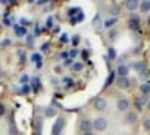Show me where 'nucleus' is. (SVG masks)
Masks as SVG:
<instances>
[{
	"instance_id": "obj_5",
	"label": "nucleus",
	"mask_w": 150,
	"mask_h": 135,
	"mask_svg": "<svg viewBox=\"0 0 150 135\" xmlns=\"http://www.w3.org/2000/svg\"><path fill=\"white\" fill-rule=\"evenodd\" d=\"M129 101L128 99H125V98H120V99L117 101V104H116V107H117V110L119 111H122V113H125V111H128L129 110Z\"/></svg>"
},
{
	"instance_id": "obj_6",
	"label": "nucleus",
	"mask_w": 150,
	"mask_h": 135,
	"mask_svg": "<svg viewBox=\"0 0 150 135\" xmlns=\"http://www.w3.org/2000/svg\"><path fill=\"white\" fill-rule=\"evenodd\" d=\"M125 122H126L128 125H135L137 122H138V114L135 111H128L126 116H125Z\"/></svg>"
},
{
	"instance_id": "obj_22",
	"label": "nucleus",
	"mask_w": 150,
	"mask_h": 135,
	"mask_svg": "<svg viewBox=\"0 0 150 135\" xmlns=\"http://www.w3.org/2000/svg\"><path fill=\"white\" fill-rule=\"evenodd\" d=\"M110 56H111V57H114V56H116L114 51H112V48H110Z\"/></svg>"
},
{
	"instance_id": "obj_24",
	"label": "nucleus",
	"mask_w": 150,
	"mask_h": 135,
	"mask_svg": "<svg viewBox=\"0 0 150 135\" xmlns=\"http://www.w3.org/2000/svg\"><path fill=\"white\" fill-rule=\"evenodd\" d=\"M147 108H149V111H150V99H149V102H147Z\"/></svg>"
},
{
	"instance_id": "obj_21",
	"label": "nucleus",
	"mask_w": 150,
	"mask_h": 135,
	"mask_svg": "<svg viewBox=\"0 0 150 135\" xmlns=\"http://www.w3.org/2000/svg\"><path fill=\"white\" fill-rule=\"evenodd\" d=\"M54 71H56V72H62V66H56Z\"/></svg>"
},
{
	"instance_id": "obj_12",
	"label": "nucleus",
	"mask_w": 150,
	"mask_h": 135,
	"mask_svg": "<svg viewBox=\"0 0 150 135\" xmlns=\"http://www.w3.org/2000/svg\"><path fill=\"white\" fill-rule=\"evenodd\" d=\"M93 27H95V29L101 27V17H99V15H96V17L93 18Z\"/></svg>"
},
{
	"instance_id": "obj_7",
	"label": "nucleus",
	"mask_w": 150,
	"mask_h": 135,
	"mask_svg": "<svg viewBox=\"0 0 150 135\" xmlns=\"http://www.w3.org/2000/svg\"><path fill=\"white\" fill-rule=\"evenodd\" d=\"M125 6H126V9H129V11H135V9L140 8V2L138 0H128V2L125 3Z\"/></svg>"
},
{
	"instance_id": "obj_23",
	"label": "nucleus",
	"mask_w": 150,
	"mask_h": 135,
	"mask_svg": "<svg viewBox=\"0 0 150 135\" xmlns=\"http://www.w3.org/2000/svg\"><path fill=\"white\" fill-rule=\"evenodd\" d=\"M71 56H72V57H75V56H77V51L72 50V51H71Z\"/></svg>"
},
{
	"instance_id": "obj_13",
	"label": "nucleus",
	"mask_w": 150,
	"mask_h": 135,
	"mask_svg": "<svg viewBox=\"0 0 150 135\" xmlns=\"http://www.w3.org/2000/svg\"><path fill=\"white\" fill-rule=\"evenodd\" d=\"M54 114H56L54 108H47V110H45V116H48V117H53Z\"/></svg>"
},
{
	"instance_id": "obj_18",
	"label": "nucleus",
	"mask_w": 150,
	"mask_h": 135,
	"mask_svg": "<svg viewBox=\"0 0 150 135\" xmlns=\"http://www.w3.org/2000/svg\"><path fill=\"white\" fill-rule=\"evenodd\" d=\"M116 35H117V33H116L114 30H112V32H110V39H112V41H114V39H116Z\"/></svg>"
},
{
	"instance_id": "obj_11",
	"label": "nucleus",
	"mask_w": 150,
	"mask_h": 135,
	"mask_svg": "<svg viewBox=\"0 0 150 135\" xmlns=\"http://www.w3.org/2000/svg\"><path fill=\"white\" fill-rule=\"evenodd\" d=\"M140 90H141V93H143L144 96H147V95L150 93V83H144L141 87H140Z\"/></svg>"
},
{
	"instance_id": "obj_15",
	"label": "nucleus",
	"mask_w": 150,
	"mask_h": 135,
	"mask_svg": "<svg viewBox=\"0 0 150 135\" xmlns=\"http://www.w3.org/2000/svg\"><path fill=\"white\" fill-rule=\"evenodd\" d=\"M72 69L74 71H81L83 69V63H74L72 65Z\"/></svg>"
},
{
	"instance_id": "obj_19",
	"label": "nucleus",
	"mask_w": 150,
	"mask_h": 135,
	"mask_svg": "<svg viewBox=\"0 0 150 135\" xmlns=\"http://www.w3.org/2000/svg\"><path fill=\"white\" fill-rule=\"evenodd\" d=\"M78 42H80V39H78V36H74V39H72V44H74V45H77Z\"/></svg>"
},
{
	"instance_id": "obj_10",
	"label": "nucleus",
	"mask_w": 150,
	"mask_h": 135,
	"mask_svg": "<svg viewBox=\"0 0 150 135\" xmlns=\"http://www.w3.org/2000/svg\"><path fill=\"white\" fill-rule=\"evenodd\" d=\"M140 9H141V12H149V11H150V0L141 2V3H140Z\"/></svg>"
},
{
	"instance_id": "obj_17",
	"label": "nucleus",
	"mask_w": 150,
	"mask_h": 135,
	"mask_svg": "<svg viewBox=\"0 0 150 135\" xmlns=\"http://www.w3.org/2000/svg\"><path fill=\"white\" fill-rule=\"evenodd\" d=\"M114 23H116V18H112V20H110V21H105V23H104V26L108 29V27H111V24H114Z\"/></svg>"
},
{
	"instance_id": "obj_16",
	"label": "nucleus",
	"mask_w": 150,
	"mask_h": 135,
	"mask_svg": "<svg viewBox=\"0 0 150 135\" xmlns=\"http://www.w3.org/2000/svg\"><path fill=\"white\" fill-rule=\"evenodd\" d=\"M6 114V107L3 104H0V117H3Z\"/></svg>"
},
{
	"instance_id": "obj_20",
	"label": "nucleus",
	"mask_w": 150,
	"mask_h": 135,
	"mask_svg": "<svg viewBox=\"0 0 150 135\" xmlns=\"http://www.w3.org/2000/svg\"><path fill=\"white\" fill-rule=\"evenodd\" d=\"M83 135H95L92 131H87V132H83Z\"/></svg>"
},
{
	"instance_id": "obj_25",
	"label": "nucleus",
	"mask_w": 150,
	"mask_h": 135,
	"mask_svg": "<svg viewBox=\"0 0 150 135\" xmlns=\"http://www.w3.org/2000/svg\"><path fill=\"white\" fill-rule=\"evenodd\" d=\"M147 23H149V26H150V17H149V18H147Z\"/></svg>"
},
{
	"instance_id": "obj_2",
	"label": "nucleus",
	"mask_w": 150,
	"mask_h": 135,
	"mask_svg": "<svg viewBox=\"0 0 150 135\" xmlns=\"http://www.w3.org/2000/svg\"><path fill=\"white\" fill-rule=\"evenodd\" d=\"M93 107H95L96 111H105L107 107H108V104H107V101H105V98L98 96L96 99L93 101Z\"/></svg>"
},
{
	"instance_id": "obj_1",
	"label": "nucleus",
	"mask_w": 150,
	"mask_h": 135,
	"mask_svg": "<svg viewBox=\"0 0 150 135\" xmlns=\"http://www.w3.org/2000/svg\"><path fill=\"white\" fill-rule=\"evenodd\" d=\"M92 125H93V128H95L96 131L102 132V131H105V129L108 128V120H107L105 117H98L96 120L92 122Z\"/></svg>"
},
{
	"instance_id": "obj_4",
	"label": "nucleus",
	"mask_w": 150,
	"mask_h": 135,
	"mask_svg": "<svg viewBox=\"0 0 150 135\" xmlns=\"http://www.w3.org/2000/svg\"><path fill=\"white\" fill-rule=\"evenodd\" d=\"M117 87L122 89V90L129 89V87H131V80H129L128 77H119V80H117Z\"/></svg>"
},
{
	"instance_id": "obj_14",
	"label": "nucleus",
	"mask_w": 150,
	"mask_h": 135,
	"mask_svg": "<svg viewBox=\"0 0 150 135\" xmlns=\"http://www.w3.org/2000/svg\"><path fill=\"white\" fill-rule=\"evenodd\" d=\"M143 126H144V129H146V131H150V117H149V119H146V120L143 122Z\"/></svg>"
},
{
	"instance_id": "obj_8",
	"label": "nucleus",
	"mask_w": 150,
	"mask_h": 135,
	"mask_svg": "<svg viewBox=\"0 0 150 135\" xmlns=\"http://www.w3.org/2000/svg\"><path fill=\"white\" fill-rule=\"evenodd\" d=\"M117 74H119V77H128V74H129V66H126V65H119Z\"/></svg>"
},
{
	"instance_id": "obj_9",
	"label": "nucleus",
	"mask_w": 150,
	"mask_h": 135,
	"mask_svg": "<svg viewBox=\"0 0 150 135\" xmlns=\"http://www.w3.org/2000/svg\"><path fill=\"white\" fill-rule=\"evenodd\" d=\"M92 128H93V125H92V122H90V120H83V122H81V129H83L84 132L90 131Z\"/></svg>"
},
{
	"instance_id": "obj_3",
	"label": "nucleus",
	"mask_w": 150,
	"mask_h": 135,
	"mask_svg": "<svg viewBox=\"0 0 150 135\" xmlns=\"http://www.w3.org/2000/svg\"><path fill=\"white\" fill-rule=\"evenodd\" d=\"M65 123H66L65 117H59V119L54 122V126H53V135H60V132L63 131V128H65Z\"/></svg>"
}]
</instances>
